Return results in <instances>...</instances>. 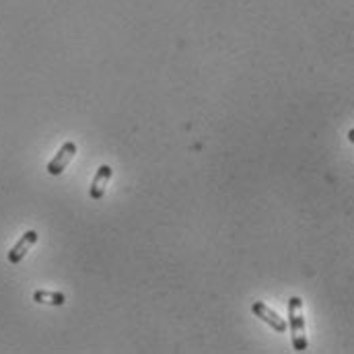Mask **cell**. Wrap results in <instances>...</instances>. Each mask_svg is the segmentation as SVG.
<instances>
[{
  "label": "cell",
  "mask_w": 354,
  "mask_h": 354,
  "mask_svg": "<svg viewBox=\"0 0 354 354\" xmlns=\"http://www.w3.org/2000/svg\"><path fill=\"white\" fill-rule=\"evenodd\" d=\"M288 328H290L292 348L297 353H305L309 348V340H307V328L303 315V301L299 297L288 299Z\"/></svg>",
  "instance_id": "1"
},
{
  "label": "cell",
  "mask_w": 354,
  "mask_h": 354,
  "mask_svg": "<svg viewBox=\"0 0 354 354\" xmlns=\"http://www.w3.org/2000/svg\"><path fill=\"white\" fill-rule=\"evenodd\" d=\"M77 145L73 142V140H68V142H64L62 147H60V151L52 157V161L48 163V174L50 176H62L66 169H68V165H71V161L77 157Z\"/></svg>",
  "instance_id": "2"
},
{
  "label": "cell",
  "mask_w": 354,
  "mask_h": 354,
  "mask_svg": "<svg viewBox=\"0 0 354 354\" xmlns=\"http://www.w3.org/2000/svg\"><path fill=\"white\" fill-rule=\"evenodd\" d=\"M37 239H39V233H37V231H33V229H31V231H25V233L21 235V239L10 248V252H8V256H6L8 264H21V262L27 258V254L31 252V248L37 243Z\"/></svg>",
  "instance_id": "3"
},
{
  "label": "cell",
  "mask_w": 354,
  "mask_h": 354,
  "mask_svg": "<svg viewBox=\"0 0 354 354\" xmlns=\"http://www.w3.org/2000/svg\"><path fill=\"white\" fill-rule=\"evenodd\" d=\"M252 313H254L258 319H262L266 326H270L274 332H278V334H284V332H286V319L280 317L272 307H268L262 301H256V303L252 305Z\"/></svg>",
  "instance_id": "4"
},
{
  "label": "cell",
  "mask_w": 354,
  "mask_h": 354,
  "mask_svg": "<svg viewBox=\"0 0 354 354\" xmlns=\"http://www.w3.org/2000/svg\"><path fill=\"white\" fill-rule=\"evenodd\" d=\"M111 176H113V171H111L109 165H101V167L97 169V174H95L91 185H88V196H91V200L99 202V200L105 196V189H107V185H109V181H111Z\"/></svg>",
  "instance_id": "5"
},
{
  "label": "cell",
  "mask_w": 354,
  "mask_h": 354,
  "mask_svg": "<svg viewBox=\"0 0 354 354\" xmlns=\"http://www.w3.org/2000/svg\"><path fill=\"white\" fill-rule=\"evenodd\" d=\"M33 301L41 303V305H64L66 297L62 292H48V290H35L33 292Z\"/></svg>",
  "instance_id": "6"
}]
</instances>
